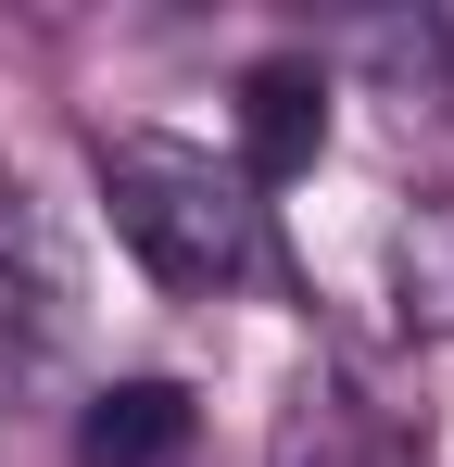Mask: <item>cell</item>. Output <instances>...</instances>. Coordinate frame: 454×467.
I'll use <instances>...</instances> for the list:
<instances>
[{
	"label": "cell",
	"mask_w": 454,
	"mask_h": 467,
	"mask_svg": "<svg viewBox=\"0 0 454 467\" xmlns=\"http://www.w3.org/2000/svg\"><path fill=\"white\" fill-rule=\"evenodd\" d=\"M88 177H101V215L139 253L177 304H227V291H278V202L240 177L227 152L177 140V127H101L88 140Z\"/></svg>",
	"instance_id": "1"
},
{
	"label": "cell",
	"mask_w": 454,
	"mask_h": 467,
	"mask_svg": "<svg viewBox=\"0 0 454 467\" xmlns=\"http://www.w3.org/2000/svg\"><path fill=\"white\" fill-rule=\"evenodd\" d=\"M76 354V253L38 190L0 164V391H51Z\"/></svg>",
	"instance_id": "2"
},
{
	"label": "cell",
	"mask_w": 454,
	"mask_h": 467,
	"mask_svg": "<svg viewBox=\"0 0 454 467\" xmlns=\"http://www.w3.org/2000/svg\"><path fill=\"white\" fill-rule=\"evenodd\" d=\"M240 177L253 190H291L328 164V64L315 51H265V64H240Z\"/></svg>",
	"instance_id": "3"
},
{
	"label": "cell",
	"mask_w": 454,
	"mask_h": 467,
	"mask_svg": "<svg viewBox=\"0 0 454 467\" xmlns=\"http://www.w3.org/2000/svg\"><path fill=\"white\" fill-rule=\"evenodd\" d=\"M278 467H429V430L391 417V404H366L341 367H315L278 404Z\"/></svg>",
	"instance_id": "4"
},
{
	"label": "cell",
	"mask_w": 454,
	"mask_h": 467,
	"mask_svg": "<svg viewBox=\"0 0 454 467\" xmlns=\"http://www.w3.org/2000/svg\"><path fill=\"white\" fill-rule=\"evenodd\" d=\"M202 442V404L177 379H101L76 417V467H177Z\"/></svg>",
	"instance_id": "5"
},
{
	"label": "cell",
	"mask_w": 454,
	"mask_h": 467,
	"mask_svg": "<svg viewBox=\"0 0 454 467\" xmlns=\"http://www.w3.org/2000/svg\"><path fill=\"white\" fill-rule=\"evenodd\" d=\"M391 304L417 341H454V190H404L391 215Z\"/></svg>",
	"instance_id": "6"
},
{
	"label": "cell",
	"mask_w": 454,
	"mask_h": 467,
	"mask_svg": "<svg viewBox=\"0 0 454 467\" xmlns=\"http://www.w3.org/2000/svg\"><path fill=\"white\" fill-rule=\"evenodd\" d=\"M442 101H454V13H442Z\"/></svg>",
	"instance_id": "7"
}]
</instances>
